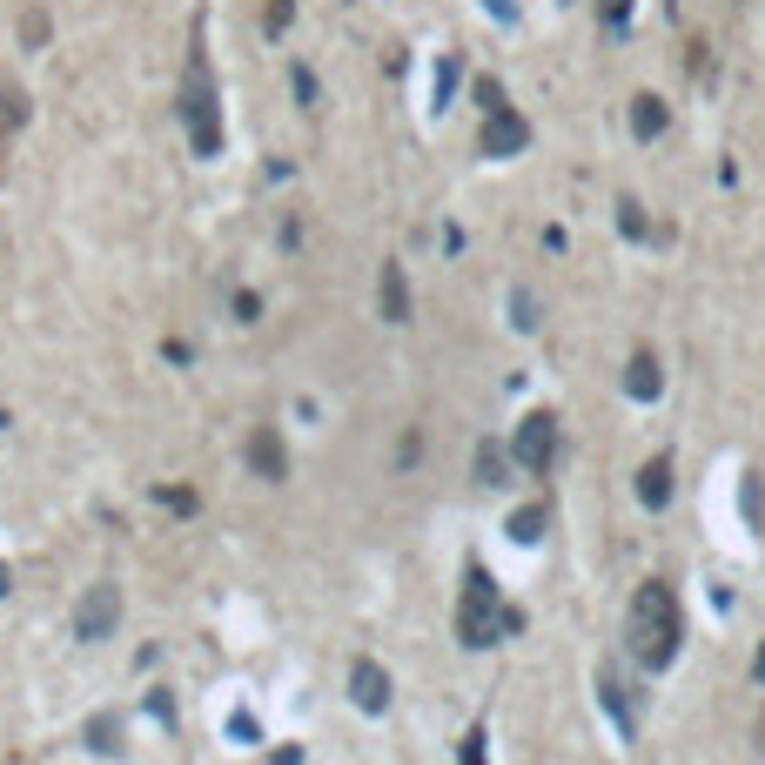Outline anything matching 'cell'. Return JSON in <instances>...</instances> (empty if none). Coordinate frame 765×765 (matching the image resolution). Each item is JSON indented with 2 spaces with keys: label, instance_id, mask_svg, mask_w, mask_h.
<instances>
[{
  "label": "cell",
  "instance_id": "cb8c5ba5",
  "mask_svg": "<svg viewBox=\"0 0 765 765\" xmlns=\"http://www.w3.org/2000/svg\"><path fill=\"white\" fill-rule=\"evenodd\" d=\"M0 597H8V564H0Z\"/></svg>",
  "mask_w": 765,
  "mask_h": 765
},
{
  "label": "cell",
  "instance_id": "6da1fadb",
  "mask_svg": "<svg viewBox=\"0 0 765 765\" xmlns=\"http://www.w3.org/2000/svg\"><path fill=\"white\" fill-rule=\"evenodd\" d=\"M625 638H631V658L644 671H665L678 658V638H684V612H678V591L665 578L638 584L631 591V612H625Z\"/></svg>",
  "mask_w": 765,
  "mask_h": 765
},
{
  "label": "cell",
  "instance_id": "5bb4252c",
  "mask_svg": "<svg viewBox=\"0 0 765 765\" xmlns=\"http://www.w3.org/2000/svg\"><path fill=\"white\" fill-rule=\"evenodd\" d=\"M48 8H21V21H14V34H21V48H48Z\"/></svg>",
  "mask_w": 765,
  "mask_h": 765
},
{
  "label": "cell",
  "instance_id": "8fae6325",
  "mask_svg": "<svg viewBox=\"0 0 765 765\" xmlns=\"http://www.w3.org/2000/svg\"><path fill=\"white\" fill-rule=\"evenodd\" d=\"M383 316L390 322H410V282H403L396 262H383Z\"/></svg>",
  "mask_w": 765,
  "mask_h": 765
},
{
  "label": "cell",
  "instance_id": "277c9868",
  "mask_svg": "<svg viewBox=\"0 0 765 765\" xmlns=\"http://www.w3.org/2000/svg\"><path fill=\"white\" fill-rule=\"evenodd\" d=\"M510 457H517L523 477H544V470L557 464V417H551V410H531V417H523L517 436H510Z\"/></svg>",
  "mask_w": 765,
  "mask_h": 765
},
{
  "label": "cell",
  "instance_id": "5b68a950",
  "mask_svg": "<svg viewBox=\"0 0 765 765\" xmlns=\"http://www.w3.org/2000/svg\"><path fill=\"white\" fill-rule=\"evenodd\" d=\"M121 631V591L101 578V584H88L74 597V638L81 644H101V638H114Z\"/></svg>",
  "mask_w": 765,
  "mask_h": 765
},
{
  "label": "cell",
  "instance_id": "3957f363",
  "mask_svg": "<svg viewBox=\"0 0 765 765\" xmlns=\"http://www.w3.org/2000/svg\"><path fill=\"white\" fill-rule=\"evenodd\" d=\"M510 631H523V612H510V604L497 597V578L483 571V564H470L464 597H457V638L470 644V652H491V644H504Z\"/></svg>",
  "mask_w": 765,
  "mask_h": 765
},
{
  "label": "cell",
  "instance_id": "d6986e66",
  "mask_svg": "<svg viewBox=\"0 0 765 765\" xmlns=\"http://www.w3.org/2000/svg\"><path fill=\"white\" fill-rule=\"evenodd\" d=\"M289 14H296V0H269V34L289 27Z\"/></svg>",
  "mask_w": 765,
  "mask_h": 765
},
{
  "label": "cell",
  "instance_id": "7a4b0ae2",
  "mask_svg": "<svg viewBox=\"0 0 765 765\" xmlns=\"http://www.w3.org/2000/svg\"><path fill=\"white\" fill-rule=\"evenodd\" d=\"M182 135L201 161L222 155V101H215V67H209V48H201V21H195V40H188V67H182Z\"/></svg>",
  "mask_w": 765,
  "mask_h": 765
},
{
  "label": "cell",
  "instance_id": "8992f818",
  "mask_svg": "<svg viewBox=\"0 0 765 765\" xmlns=\"http://www.w3.org/2000/svg\"><path fill=\"white\" fill-rule=\"evenodd\" d=\"M523 141H531V128H523V114H510V101H497V108H483V155H517Z\"/></svg>",
  "mask_w": 765,
  "mask_h": 765
},
{
  "label": "cell",
  "instance_id": "44dd1931",
  "mask_svg": "<svg viewBox=\"0 0 765 765\" xmlns=\"http://www.w3.org/2000/svg\"><path fill=\"white\" fill-rule=\"evenodd\" d=\"M296 95H303V108H316V74L309 67H296Z\"/></svg>",
  "mask_w": 765,
  "mask_h": 765
},
{
  "label": "cell",
  "instance_id": "603a6c76",
  "mask_svg": "<svg viewBox=\"0 0 765 765\" xmlns=\"http://www.w3.org/2000/svg\"><path fill=\"white\" fill-rule=\"evenodd\" d=\"M625 8L631 0H604V27H625Z\"/></svg>",
  "mask_w": 765,
  "mask_h": 765
},
{
  "label": "cell",
  "instance_id": "ffe728a7",
  "mask_svg": "<svg viewBox=\"0 0 765 765\" xmlns=\"http://www.w3.org/2000/svg\"><path fill=\"white\" fill-rule=\"evenodd\" d=\"M256 316H262V303H256L249 289H242V296H235V322H256Z\"/></svg>",
  "mask_w": 765,
  "mask_h": 765
},
{
  "label": "cell",
  "instance_id": "7c38bea8",
  "mask_svg": "<svg viewBox=\"0 0 765 765\" xmlns=\"http://www.w3.org/2000/svg\"><path fill=\"white\" fill-rule=\"evenodd\" d=\"M21 121H27V88H14V81L0 74V141H8Z\"/></svg>",
  "mask_w": 765,
  "mask_h": 765
},
{
  "label": "cell",
  "instance_id": "9c48e42d",
  "mask_svg": "<svg viewBox=\"0 0 765 765\" xmlns=\"http://www.w3.org/2000/svg\"><path fill=\"white\" fill-rule=\"evenodd\" d=\"M597 692H604V712H612L618 732H625V739H638V705L625 699V684H618V671H612V665L597 671Z\"/></svg>",
  "mask_w": 765,
  "mask_h": 765
},
{
  "label": "cell",
  "instance_id": "52a82bcc",
  "mask_svg": "<svg viewBox=\"0 0 765 765\" xmlns=\"http://www.w3.org/2000/svg\"><path fill=\"white\" fill-rule=\"evenodd\" d=\"M242 457H249V470L262 477V483H282V477H289V451H282V436L262 423L249 443H242Z\"/></svg>",
  "mask_w": 765,
  "mask_h": 765
},
{
  "label": "cell",
  "instance_id": "9a60e30c",
  "mask_svg": "<svg viewBox=\"0 0 765 765\" xmlns=\"http://www.w3.org/2000/svg\"><path fill=\"white\" fill-rule=\"evenodd\" d=\"M88 745H95L101 758H114V752H121V718H114V712H101V718L88 725Z\"/></svg>",
  "mask_w": 765,
  "mask_h": 765
},
{
  "label": "cell",
  "instance_id": "4fadbf2b",
  "mask_svg": "<svg viewBox=\"0 0 765 765\" xmlns=\"http://www.w3.org/2000/svg\"><path fill=\"white\" fill-rule=\"evenodd\" d=\"M544 523H551V510H544V504L510 510V544H538V538H544Z\"/></svg>",
  "mask_w": 765,
  "mask_h": 765
},
{
  "label": "cell",
  "instance_id": "7402d4cb",
  "mask_svg": "<svg viewBox=\"0 0 765 765\" xmlns=\"http://www.w3.org/2000/svg\"><path fill=\"white\" fill-rule=\"evenodd\" d=\"M457 765H483V732H470V739H464V758H457Z\"/></svg>",
  "mask_w": 765,
  "mask_h": 765
},
{
  "label": "cell",
  "instance_id": "ac0fdd59",
  "mask_svg": "<svg viewBox=\"0 0 765 765\" xmlns=\"http://www.w3.org/2000/svg\"><path fill=\"white\" fill-rule=\"evenodd\" d=\"M477 470H483V483H510V477H504L510 464H504V451H497V443H483V451H477Z\"/></svg>",
  "mask_w": 765,
  "mask_h": 765
},
{
  "label": "cell",
  "instance_id": "e0dca14e",
  "mask_svg": "<svg viewBox=\"0 0 765 765\" xmlns=\"http://www.w3.org/2000/svg\"><path fill=\"white\" fill-rule=\"evenodd\" d=\"M631 128H638V135H658V128H665V108H658V95H638V108H631Z\"/></svg>",
  "mask_w": 765,
  "mask_h": 765
},
{
  "label": "cell",
  "instance_id": "30bf717a",
  "mask_svg": "<svg viewBox=\"0 0 765 765\" xmlns=\"http://www.w3.org/2000/svg\"><path fill=\"white\" fill-rule=\"evenodd\" d=\"M638 497L652 504V510H658V504H671V457H652V464L638 470Z\"/></svg>",
  "mask_w": 765,
  "mask_h": 765
},
{
  "label": "cell",
  "instance_id": "ba28073f",
  "mask_svg": "<svg viewBox=\"0 0 765 765\" xmlns=\"http://www.w3.org/2000/svg\"><path fill=\"white\" fill-rule=\"evenodd\" d=\"M349 699H356L362 712H383V705H390V671H383L377 658H362V665L349 671Z\"/></svg>",
  "mask_w": 765,
  "mask_h": 765
},
{
  "label": "cell",
  "instance_id": "2e32d148",
  "mask_svg": "<svg viewBox=\"0 0 765 765\" xmlns=\"http://www.w3.org/2000/svg\"><path fill=\"white\" fill-rule=\"evenodd\" d=\"M625 390H631V396H658V362H652V356H631Z\"/></svg>",
  "mask_w": 765,
  "mask_h": 765
}]
</instances>
